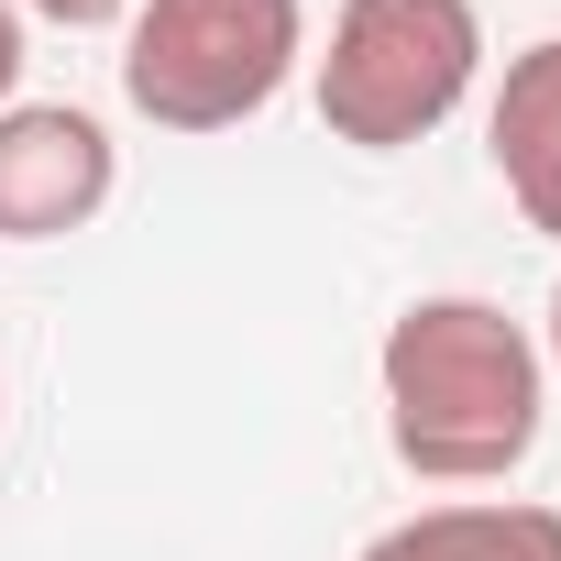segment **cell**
<instances>
[{
    "instance_id": "9c48e42d",
    "label": "cell",
    "mask_w": 561,
    "mask_h": 561,
    "mask_svg": "<svg viewBox=\"0 0 561 561\" xmlns=\"http://www.w3.org/2000/svg\"><path fill=\"white\" fill-rule=\"evenodd\" d=\"M539 364L561 375V287H550V309H539Z\"/></svg>"
},
{
    "instance_id": "3957f363",
    "label": "cell",
    "mask_w": 561,
    "mask_h": 561,
    "mask_svg": "<svg viewBox=\"0 0 561 561\" xmlns=\"http://www.w3.org/2000/svg\"><path fill=\"white\" fill-rule=\"evenodd\" d=\"M309 56V0H133L122 100L154 133H242Z\"/></svg>"
},
{
    "instance_id": "7a4b0ae2",
    "label": "cell",
    "mask_w": 561,
    "mask_h": 561,
    "mask_svg": "<svg viewBox=\"0 0 561 561\" xmlns=\"http://www.w3.org/2000/svg\"><path fill=\"white\" fill-rule=\"evenodd\" d=\"M484 78V12L473 0H342L331 45L309 56L320 133L353 154L430 144Z\"/></svg>"
},
{
    "instance_id": "277c9868",
    "label": "cell",
    "mask_w": 561,
    "mask_h": 561,
    "mask_svg": "<svg viewBox=\"0 0 561 561\" xmlns=\"http://www.w3.org/2000/svg\"><path fill=\"white\" fill-rule=\"evenodd\" d=\"M122 144L78 100H12L0 111V242H67L111 209Z\"/></svg>"
},
{
    "instance_id": "8992f818",
    "label": "cell",
    "mask_w": 561,
    "mask_h": 561,
    "mask_svg": "<svg viewBox=\"0 0 561 561\" xmlns=\"http://www.w3.org/2000/svg\"><path fill=\"white\" fill-rule=\"evenodd\" d=\"M364 561H561V506L539 495H451L364 539Z\"/></svg>"
},
{
    "instance_id": "30bf717a",
    "label": "cell",
    "mask_w": 561,
    "mask_h": 561,
    "mask_svg": "<svg viewBox=\"0 0 561 561\" xmlns=\"http://www.w3.org/2000/svg\"><path fill=\"white\" fill-rule=\"evenodd\" d=\"M0 430H12V375H0Z\"/></svg>"
},
{
    "instance_id": "6da1fadb",
    "label": "cell",
    "mask_w": 561,
    "mask_h": 561,
    "mask_svg": "<svg viewBox=\"0 0 561 561\" xmlns=\"http://www.w3.org/2000/svg\"><path fill=\"white\" fill-rule=\"evenodd\" d=\"M375 397H386V451L419 484H506L539 430H550V364L539 331L506 320L495 298H408L375 342Z\"/></svg>"
},
{
    "instance_id": "5b68a950",
    "label": "cell",
    "mask_w": 561,
    "mask_h": 561,
    "mask_svg": "<svg viewBox=\"0 0 561 561\" xmlns=\"http://www.w3.org/2000/svg\"><path fill=\"white\" fill-rule=\"evenodd\" d=\"M484 154H495L506 209L539 242H561V34H539V45L506 56V78L484 100Z\"/></svg>"
},
{
    "instance_id": "ba28073f",
    "label": "cell",
    "mask_w": 561,
    "mask_h": 561,
    "mask_svg": "<svg viewBox=\"0 0 561 561\" xmlns=\"http://www.w3.org/2000/svg\"><path fill=\"white\" fill-rule=\"evenodd\" d=\"M12 89H23V12L0 0V111H12Z\"/></svg>"
},
{
    "instance_id": "52a82bcc",
    "label": "cell",
    "mask_w": 561,
    "mask_h": 561,
    "mask_svg": "<svg viewBox=\"0 0 561 561\" xmlns=\"http://www.w3.org/2000/svg\"><path fill=\"white\" fill-rule=\"evenodd\" d=\"M23 23H56V34H111V23H133V0H12Z\"/></svg>"
}]
</instances>
